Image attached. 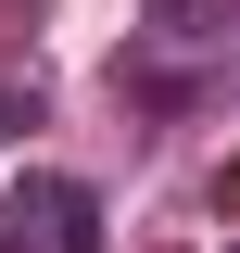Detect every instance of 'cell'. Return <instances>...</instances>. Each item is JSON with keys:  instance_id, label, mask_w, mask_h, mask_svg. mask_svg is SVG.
Masks as SVG:
<instances>
[{"instance_id": "cell-1", "label": "cell", "mask_w": 240, "mask_h": 253, "mask_svg": "<svg viewBox=\"0 0 240 253\" xmlns=\"http://www.w3.org/2000/svg\"><path fill=\"white\" fill-rule=\"evenodd\" d=\"M0 253H101V190L89 177H13Z\"/></svg>"}, {"instance_id": "cell-2", "label": "cell", "mask_w": 240, "mask_h": 253, "mask_svg": "<svg viewBox=\"0 0 240 253\" xmlns=\"http://www.w3.org/2000/svg\"><path fill=\"white\" fill-rule=\"evenodd\" d=\"M26 126H38V89H26V76H0V139H26Z\"/></svg>"}, {"instance_id": "cell-3", "label": "cell", "mask_w": 240, "mask_h": 253, "mask_svg": "<svg viewBox=\"0 0 240 253\" xmlns=\"http://www.w3.org/2000/svg\"><path fill=\"white\" fill-rule=\"evenodd\" d=\"M215 203H228V215H240V152H228V177H215Z\"/></svg>"}, {"instance_id": "cell-4", "label": "cell", "mask_w": 240, "mask_h": 253, "mask_svg": "<svg viewBox=\"0 0 240 253\" xmlns=\"http://www.w3.org/2000/svg\"><path fill=\"white\" fill-rule=\"evenodd\" d=\"M228 253H240V241H228Z\"/></svg>"}]
</instances>
